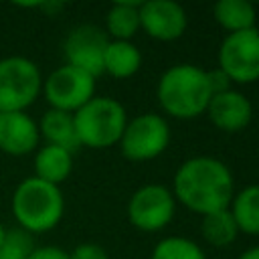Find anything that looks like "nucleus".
<instances>
[{
  "mask_svg": "<svg viewBox=\"0 0 259 259\" xmlns=\"http://www.w3.org/2000/svg\"><path fill=\"white\" fill-rule=\"evenodd\" d=\"M172 194L176 202L204 217L229 208L235 194L233 174L219 158L194 156L184 160L176 170Z\"/></svg>",
  "mask_w": 259,
  "mask_h": 259,
  "instance_id": "obj_1",
  "label": "nucleus"
},
{
  "mask_svg": "<svg viewBox=\"0 0 259 259\" xmlns=\"http://www.w3.org/2000/svg\"><path fill=\"white\" fill-rule=\"evenodd\" d=\"M156 97L164 113L176 119H192L206 111L212 97L208 75L192 63L168 67L156 85Z\"/></svg>",
  "mask_w": 259,
  "mask_h": 259,
  "instance_id": "obj_2",
  "label": "nucleus"
},
{
  "mask_svg": "<svg viewBox=\"0 0 259 259\" xmlns=\"http://www.w3.org/2000/svg\"><path fill=\"white\" fill-rule=\"evenodd\" d=\"M12 212L20 229L30 235L53 231L65 212V198L59 186L36 176L24 178L12 194Z\"/></svg>",
  "mask_w": 259,
  "mask_h": 259,
  "instance_id": "obj_3",
  "label": "nucleus"
},
{
  "mask_svg": "<svg viewBox=\"0 0 259 259\" xmlns=\"http://www.w3.org/2000/svg\"><path fill=\"white\" fill-rule=\"evenodd\" d=\"M79 146L105 150L119 142L127 123L125 107L113 97L95 95L73 113Z\"/></svg>",
  "mask_w": 259,
  "mask_h": 259,
  "instance_id": "obj_4",
  "label": "nucleus"
},
{
  "mask_svg": "<svg viewBox=\"0 0 259 259\" xmlns=\"http://www.w3.org/2000/svg\"><path fill=\"white\" fill-rule=\"evenodd\" d=\"M42 89L38 67L26 57L0 59V113L24 111Z\"/></svg>",
  "mask_w": 259,
  "mask_h": 259,
  "instance_id": "obj_5",
  "label": "nucleus"
},
{
  "mask_svg": "<svg viewBox=\"0 0 259 259\" xmlns=\"http://www.w3.org/2000/svg\"><path fill=\"white\" fill-rule=\"evenodd\" d=\"M117 144L130 162L154 160L170 144V125L160 113H140L127 119Z\"/></svg>",
  "mask_w": 259,
  "mask_h": 259,
  "instance_id": "obj_6",
  "label": "nucleus"
},
{
  "mask_svg": "<svg viewBox=\"0 0 259 259\" xmlns=\"http://www.w3.org/2000/svg\"><path fill=\"white\" fill-rule=\"evenodd\" d=\"M219 69L231 79V83L259 81V28L231 32L219 47Z\"/></svg>",
  "mask_w": 259,
  "mask_h": 259,
  "instance_id": "obj_7",
  "label": "nucleus"
},
{
  "mask_svg": "<svg viewBox=\"0 0 259 259\" xmlns=\"http://www.w3.org/2000/svg\"><path fill=\"white\" fill-rule=\"evenodd\" d=\"M176 212V198L168 186L144 184L127 202V219L132 227L144 233H156L170 225Z\"/></svg>",
  "mask_w": 259,
  "mask_h": 259,
  "instance_id": "obj_8",
  "label": "nucleus"
},
{
  "mask_svg": "<svg viewBox=\"0 0 259 259\" xmlns=\"http://www.w3.org/2000/svg\"><path fill=\"white\" fill-rule=\"evenodd\" d=\"M42 93L51 109L75 113L95 97V77L77 67L61 65L42 81Z\"/></svg>",
  "mask_w": 259,
  "mask_h": 259,
  "instance_id": "obj_9",
  "label": "nucleus"
},
{
  "mask_svg": "<svg viewBox=\"0 0 259 259\" xmlns=\"http://www.w3.org/2000/svg\"><path fill=\"white\" fill-rule=\"evenodd\" d=\"M107 45L109 36L103 28L95 24H79L71 28L63 45L67 65L77 67L97 79L103 73V57Z\"/></svg>",
  "mask_w": 259,
  "mask_h": 259,
  "instance_id": "obj_10",
  "label": "nucleus"
},
{
  "mask_svg": "<svg viewBox=\"0 0 259 259\" xmlns=\"http://www.w3.org/2000/svg\"><path fill=\"white\" fill-rule=\"evenodd\" d=\"M186 10L174 0H146L140 4V30L150 38L170 42L186 32Z\"/></svg>",
  "mask_w": 259,
  "mask_h": 259,
  "instance_id": "obj_11",
  "label": "nucleus"
},
{
  "mask_svg": "<svg viewBox=\"0 0 259 259\" xmlns=\"http://www.w3.org/2000/svg\"><path fill=\"white\" fill-rule=\"evenodd\" d=\"M204 113L208 115L210 123L217 130L227 134H237L251 123L253 105L247 99V95L231 87L223 93H214Z\"/></svg>",
  "mask_w": 259,
  "mask_h": 259,
  "instance_id": "obj_12",
  "label": "nucleus"
},
{
  "mask_svg": "<svg viewBox=\"0 0 259 259\" xmlns=\"http://www.w3.org/2000/svg\"><path fill=\"white\" fill-rule=\"evenodd\" d=\"M38 123L26 111L0 113V150L10 156H24L38 146Z\"/></svg>",
  "mask_w": 259,
  "mask_h": 259,
  "instance_id": "obj_13",
  "label": "nucleus"
},
{
  "mask_svg": "<svg viewBox=\"0 0 259 259\" xmlns=\"http://www.w3.org/2000/svg\"><path fill=\"white\" fill-rule=\"evenodd\" d=\"M38 134L47 140L49 146L65 148L71 154L79 148L73 113L61 111V109H49V111H45L42 117H40V123H38Z\"/></svg>",
  "mask_w": 259,
  "mask_h": 259,
  "instance_id": "obj_14",
  "label": "nucleus"
},
{
  "mask_svg": "<svg viewBox=\"0 0 259 259\" xmlns=\"http://www.w3.org/2000/svg\"><path fill=\"white\" fill-rule=\"evenodd\" d=\"M73 170V154L59 146H42L34 156V176L59 186Z\"/></svg>",
  "mask_w": 259,
  "mask_h": 259,
  "instance_id": "obj_15",
  "label": "nucleus"
},
{
  "mask_svg": "<svg viewBox=\"0 0 259 259\" xmlns=\"http://www.w3.org/2000/svg\"><path fill=\"white\" fill-rule=\"evenodd\" d=\"M140 0L113 2L105 14V34L109 40H132L140 30Z\"/></svg>",
  "mask_w": 259,
  "mask_h": 259,
  "instance_id": "obj_16",
  "label": "nucleus"
},
{
  "mask_svg": "<svg viewBox=\"0 0 259 259\" xmlns=\"http://www.w3.org/2000/svg\"><path fill=\"white\" fill-rule=\"evenodd\" d=\"M142 67V53L132 40H109L103 57V73L115 79H127Z\"/></svg>",
  "mask_w": 259,
  "mask_h": 259,
  "instance_id": "obj_17",
  "label": "nucleus"
},
{
  "mask_svg": "<svg viewBox=\"0 0 259 259\" xmlns=\"http://www.w3.org/2000/svg\"><path fill=\"white\" fill-rule=\"evenodd\" d=\"M212 16L227 34L255 28L257 22V10L249 0H219L212 6Z\"/></svg>",
  "mask_w": 259,
  "mask_h": 259,
  "instance_id": "obj_18",
  "label": "nucleus"
},
{
  "mask_svg": "<svg viewBox=\"0 0 259 259\" xmlns=\"http://www.w3.org/2000/svg\"><path fill=\"white\" fill-rule=\"evenodd\" d=\"M229 210L239 233L259 235V184H249L233 194Z\"/></svg>",
  "mask_w": 259,
  "mask_h": 259,
  "instance_id": "obj_19",
  "label": "nucleus"
},
{
  "mask_svg": "<svg viewBox=\"0 0 259 259\" xmlns=\"http://www.w3.org/2000/svg\"><path fill=\"white\" fill-rule=\"evenodd\" d=\"M200 231H202V239L212 247H227L239 237L237 223L229 208L204 214Z\"/></svg>",
  "mask_w": 259,
  "mask_h": 259,
  "instance_id": "obj_20",
  "label": "nucleus"
},
{
  "mask_svg": "<svg viewBox=\"0 0 259 259\" xmlns=\"http://www.w3.org/2000/svg\"><path fill=\"white\" fill-rule=\"evenodd\" d=\"M152 259H206V255L192 239L172 235L164 237L152 249Z\"/></svg>",
  "mask_w": 259,
  "mask_h": 259,
  "instance_id": "obj_21",
  "label": "nucleus"
},
{
  "mask_svg": "<svg viewBox=\"0 0 259 259\" xmlns=\"http://www.w3.org/2000/svg\"><path fill=\"white\" fill-rule=\"evenodd\" d=\"M34 249V237L20 227H12L6 229L0 243V259H28Z\"/></svg>",
  "mask_w": 259,
  "mask_h": 259,
  "instance_id": "obj_22",
  "label": "nucleus"
},
{
  "mask_svg": "<svg viewBox=\"0 0 259 259\" xmlns=\"http://www.w3.org/2000/svg\"><path fill=\"white\" fill-rule=\"evenodd\" d=\"M69 259H109V255L97 243H81L69 253Z\"/></svg>",
  "mask_w": 259,
  "mask_h": 259,
  "instance_id": "obj_23",
  "label": "nucleus"
},
{
  "mask_svg": "<svg viewBox=\"0 0 259 259\" xmlns=\"http://www.w3.org/2000/svg\"><path fill=\"white\" fill-rule=\"evenodd\" d=\"M206 75H208V85H210V91H212V95L214 93H223V91H227V89H231V79L217 67V69H212V71H206Z\"/></svg>",
  "mask_w": 259,
  "mask_h": 259,
  "instance_id": "obj_24",
  "label": "nucleus"
},
{
  "mask_svg": "<svg viewBox=\"0 0 259 259\" xmlns=\"http://www.w3.org/2000/svg\"><path fill=\"white\" fill-rule=\"evenodd\" d=\"M28 259H69V253L63 251L61 247L45 245V247H36Z\"/></svg>",
  "mask_w": 259,
  "mask_h": 259,
  "instance_id": "obj_25",
  "label": "nucleus"
},
{
  "mask_svg": "<svg viewBox=\"0 0 259 259\" xmlns=\"http://www.w3.org/2000/svg\"><path fill=\"white\" fill-rule=\"evenodd\" d=\"M239 259H259V245L249 247L247 251H243V253L239 255Z\"/></svg>",
  "mask_w": 259,
  "mask_h": 259,
  "instance_id": "obj_26",
  "label": "nucleus"
},
{
  "mask_svg": "<svg viewBox=\"0 0 259 259\" xmlns=\"http://www.w3.org/2000/svg\"><path fill=\"white\" fill-rule=\"evenodd\" d=\"M4 233H6V227L0 223V243H2V239H4Z\"/></svg>",
  "mask_w": 259,
  "mask_h": 259,
  "instance_id": "obj_27",
  "label": "nucleus"
}]
</instances>
